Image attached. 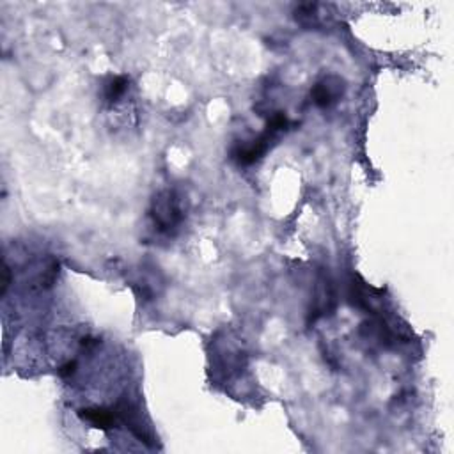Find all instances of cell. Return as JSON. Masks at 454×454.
I'll return each instance as SVG.
<instances>
[{"label":"cell","instance_id":"cell-1","mask_svg":"<svg viewBox=\"0 0 454 454\" xmlns=\"http://www.w3.org/2000/svg\"><path fill=\"white\" fill-rule=\"evenodd\" d=\"M183 217L185 213L183 208H181V201L174 192L163 190L154 196L153 203H151V218H153L158 231L171 233L181 224Z\"/></svg>","mask_w":454,"mask_h":454},{"label":"cell","instance_id":"cell-2","mask_svg":"<svg viewBox=\"0 0 454 454\" xmlns=\"http://www.w3.org/2000/svg\"><path fill=\"white\" fill-rule=\"evenodd\" d=\"M345 80L338 75H327L321 80L314 84L311 91L312 102L319 107V109H331L332 105L339 102L345 94Z\"/></svg>","mask_w":454,"mask_h":454},{"label":"cell","instance_id":"cell-3","mask_svg":"<svg viewBox=\"0 0 454 454\" xmlns=\"http://www.w3.org/2000/svg\"><path fill=\"white\" fill-rule=\"evenodd\" d=\"M279 132L272 130V128L267 126L261 135L258 139L251 140L248 144H240L233 149V158L240 163V166H251L254 161H258L259 158H263V154L267 153L268 147L272 146V140H275Z\"/></svg>","mask_w":454,"mask_h":454},{"label":"cell","instance_id":"cell-4","mask_svg":"<svg viewBox=\"0 0 454 454\" xmlns=\"http://www.w3.org/2000/svg\"><path fill=\"white\" fill-rule=\"evenodd\" d=\"M79 415L82 420H86V422L93 425L94 428L103 429V432H109V429L116 428V425L119 422V420H117L116 412H114V408L107 410V408H98V406H93V408H82L79 412Z\"/></svg>","mask_w":454,"mask_h":454},{"label":"cell","instance_id":"cell-5","mask_svg":"<svg viewBox=\"0 0 454 454\" xmlns=\"http://www.w3.org/2000/svg\"><path fill=\"white\" fill-rule=\"evenodd\" d=\"M335 304V295L334 288H332V282L327 281V279H321L318 282V288H316V298H314V311L311 314H314V319L318 316L327 314V311H331Z\"/></svg>","mask_w":454,"mask_h":454},{"label":"cell","instance_id":"cell-6","mask_svg":"<svg viewBox=\"0 0 454 454\" xmlns=\"http://www.w3.org/2000/svg\"><path fill=\"white\" fill-rule=\"evenodd\" d=\"M319 9H321V4H316V2H312V4H300L295 9V18H297V22L300 23V25L307 27V29L318 27L319 15H321Z\"/></svg>","mask_w":454,"mask_h":454},{"label":"cell","instance_id":"cell-7","mask_svg":"<svg viewBox=\"0 0 454 454\" xmlns=\"http://www.w3.org/2000/svg\"><path fill=\"white\" fill-rule=\"evenodd\" d=\"M128 84H130V80H128L126 76H114V79L110 80V82L105 86V100H107V102H109V103L117 102V100H119L121 96H123V94L126 93Z\"/></svg>","mask_w":454,"mask_h":454},{"label":"cell","instance_id":"cell-8","mask_svg":"<svg viewBox=\"0 0 454 454\" xmlns=\"http://www.w3.org/2000/svg\"><path fill=\"white\" fill-rule=\"evenodd\" d=\"M75 371H76V362L75 361L66 362V364H62L59 369H57V373H59L60 378H69V376L75 375Z\"/></svg>","mask_w":454,"mask_h":454},{"label":"cell","instance_id":"cell-9","mask_svg":"<svg viewBox=\"0 0 454 454\" xmlns=\"http://www.w3.org/2000/svg\"><path fill=\"white\" fill-rule=\"evenodd\" d=\"M9 282H11V270H9L8 265H4V282H2V295H6V291H8Z\"/></svg>","mask_w":454,"mask_h":454}]
</instances>
